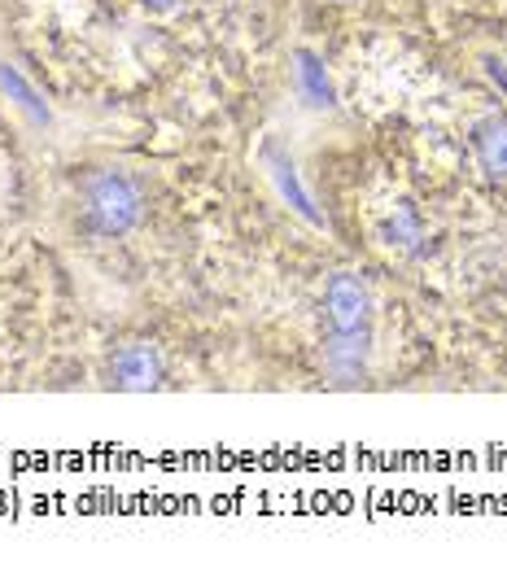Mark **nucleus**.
Masks as SVG:
<instances>
[{
    "mask_svg": "<svg viewBox=\"0 0 507 568\" xmlns=\"http://www.w3.org/2000/svg\"><path fill=\"white\" fill-rule=\"evenodd\" d=\"M320 372L337 389H359L372 376L376 297L359 272H333L320 293Z\"/></svg>",
    "mask_w": 507,
    "mask_h": 568,
    "instance_id": "obj_1",
    "label": "nucleus"
},
{
    "mask_svg": "<svg viewBox=\"0 0 507 568\" xmlns=\"http://www.w3.org/2000/svg\"><path fill=\"white\" fill-rule=\"evenodd\" d=\"M71 214L79 236L123 241L149 219V180L132 166H88L74 180Z\"/></svg>",
    "mask_w": 507,
    "mask_h": 568,
    "instance_id": "obj_2",
    "label": "nucleus"
},
{
    "mask_svg": "<svg viewBox=\"0 0 507 568\" xmlns=\"http://www.w3.org/2000/svg\"><path fill=\"white\" fill-rule=\"evenodd\" d=\"M101 385L105 389H119V394H149V389H162L166 385V358L158 346L145 342H128L119 351H110L101 363Z\"/></svg>",
    "mask_w": 507,
    "mask_h": 568,
    "instance_id": "obj_3",
    "label": "nucleus"
},
{
    "mask_svg": "<svg viewBox=\"0 0 507 568\" xmlns=\"http://www.w3.org/2000/svg\"><path fill=\"white\" fill-rule=\"evenodd\" d=\"M258 162H263L267 180L276 184L281 202H290V211L297 214V219H306V223L324 227V214L315 211V197H311V189L302 184V175H297V162H293L290 149L276 141V136H267V141H263V149H258Z\"/></svg>",
    "mask_w": 507,
    "mask_h": 568,
    "instance_id": "obj_4",
    "label": "nucleus"
},
{
    "mask_svg": "<svg viewBox=\"0 0 507 568\" xmlns=\"http://www.w3.org/2000/svg\"><path fill=\"white\" fill-rule=\"evenodd\" d=\"M468 149L490 184H507V110H490L468 128Z\"/></svg>",
    "mask_w": 507,
    "mask_h": 568,
    "instance_id": "obj_5",
    "label": "nucleus"
},
{
    "mask_svg": "<svg viewBox=\"0 0 507 568\" xmlns=\"http://www.w3.org/2000/svg\"><path fill=\"white\" fill-rule=\"evenodd\" d=\"M293 83H297V92H302V101L311 105V110H333L337 105V92H333V79L324 71V62L315 58V53H293Z\"/></svg>",
    "mask_w": 507,
    "mask_h": 568,
    "instance_id": "obj_6",
    "label": "nucleus"
},
{
    "mask_svg": "<svg viewBox=\"0 0 507 568\" xmlns=\"http://www.w3.org/2000/svg\"><path fill=\"white\" fill-rule=\"evenodd\" d=\"M0 92L22 110V114H31L36 123H49V105H44V97H40V88L27 79V74L18 71V67H9V62H0Z\"/></svg>",
    "mask_w": 507,
    "mask_h": 568,
    "instance_id": "obj_7",
    "label": "nucleus"
},
{
    "mask_svg": "<svg viewBox=\"0 0 507 568\" xmlns=\"http://www.w3.org/2000/svg\"><path fill=\"white\" fill-rule=\"evenodd\" d=\"M381 241H385L389 250H403V254L420 250V241H425V223H420V214L412 211L407 202L394 206V211L385 214V223H381Z\"/></svg>",
    "mask_w": 507,
    "mask_h": 568,
    "instance_id": "obj_8",
    "label": "nucleus"
},
{
    "mask_svg": "<svg viewBox=\"0 0 507 568\" xmlns=\"http://www.w3.org/2000/svg\"><path fill=\"white\" fill-rule=\"evenodd\" d=\"M184 0H141V9L145 13H153V18H162V13H175Z\"/></svg>",
    "mask_w": 507,
    "mask_h": 568,
    "instance_id": "obj_9",
    "label": "nucleus"
},
{
    "mask_svg": "<svg viewBox=\"0 0 507 568\" xmlns=\"http://www.w3.org/2000/svg\"><path fill=\"white\" fill-rule=\"evenodd\" d=\"M320 4H333V9H351V4H363V0H320Z\"/></svg>",
    "mask_w": 507,
    "mask_h": 568,
    "instance_id": "obj_10",
    "label": "nucleus"
}]
</instances>
